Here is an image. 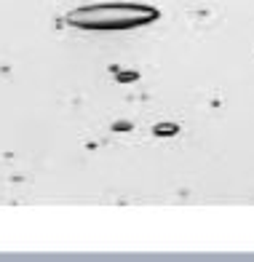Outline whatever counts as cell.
<instances>
[{
    "mask_svg": "<svg viewBox=\"0 0 254 262\" xmlns=\"http://www.w3.org/2000/svg\"><path fill=\"white\" fill-rule=\"evenodd\" d=\"M155 19H158V8H153V6L94 3V6L70 11L67 25L78 27V30H94V32H123V30H139Z\"/></svg>",
    "mask_w": 254,
    "mask_h": 262,
    "instance_id": "obj_1",
    "label": "cell"
},
{
    "mask_svg": "<svg viewBox=\"0 0 254 262\" xmlns=\"http://www.w3.org/2000/svg\"><path fill=\"white\" fill-rule=\"evenodd\" d=\"M174 131H177V126H174V123H163V126L155 128V134H174Z\"/></svg>",
    "mask_w": 254,
    "mask_h": 262,
    "instance_id": "obj_2",
    "label": "cell"
}]
</instances>
